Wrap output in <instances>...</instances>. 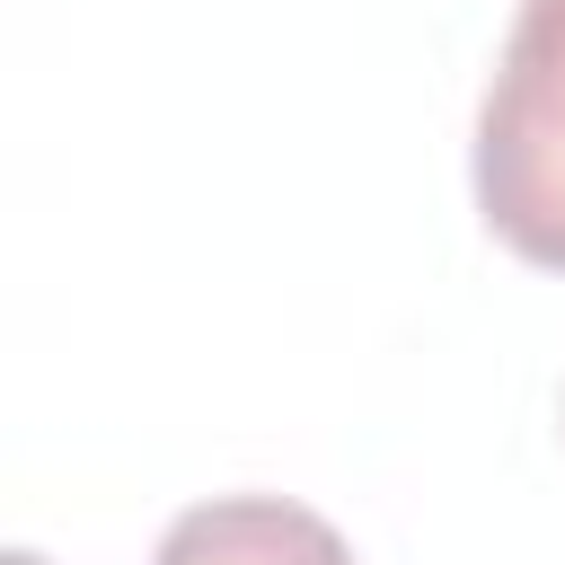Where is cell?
<instances>
[{"label":"cell","instance_id":"2","mask_svg":"<svg viewBox=\"0 0 565 565\" xmlns=\"http://www.w3.org/2000/svg\"><path fill=\"white\" fill-rule=\"evenodd\" d=\"M150 565H353V547L291 494H212L159 530Z\"/></svg>","mask_w":565,"mask_h":565},{"label":"cell","instance_id":"1","mask_svg":"<svg viewBox=\"0 0 565 565\" xmlns=\"http://www.w3.org/2000/svg\"><path fill=\"white\" fill-rule=\"evenodd\" d=\"M477 221L539 274H565V0H521L477 106Z\"/></svg>","mask_w":565,"mask_h":565},{"label":"cell","instance_id":"3","mask_svg":"<svg viewBox=\"0 0 565 565\" xmlns=\"http://www.w3.org/2000/svg\"><path fill=\"white\" fill-rule=\"evenodd\" d=\"M9 565H44V556H35V547H9Z\"/></svg>","mask_w":565,"mask_h":565}]
</instances>
